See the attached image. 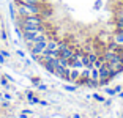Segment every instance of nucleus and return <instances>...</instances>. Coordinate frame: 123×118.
Wrapping results in <instances>:
<instances>
[{
    "label": "nucleus",
    "instance_id": "obj_1",
    "mask_svg": "<svg viewBox=\"0 0 123 118\" xmlns=\"http://www.w3.org/2000/svg\"><path fill=\"white\" fill-rule=\"evenodd\" d=\"M43 3L38 5H29V3H16V10H18V14L21 18H27V16H33V14H41L44 10Z\"/></svg>",
    "mask_w": 123,
    "mask_h": 118
},
{
    "label": "nucleus",
    "instance_id": "obj_2",
    "mask_svg": "<svg viewBox=\"0 0 123 118\" xmlns=\"http://www.w3.org/2000/svg\"><path fill=\"white\" fill-rule=\"evenodd\" d=\"M44 24V18L41 14H33V16H27V18H21L19 25H41Z\"/></svg>",
    "mask_w": 123,
    "mask_h": 118
},
{
    "label": "nucleus",
    "instance_id": "obj_3",
    "mask_svg": "<svg viewBox=\"0 0 123 118\" xmlns=\"http://www.w3.org/2000/svg\"><path fill=\"white\" fill-rule=\"evenodd\" d=\"M46 47H47V41H40V43H33L30 50H32L33 55H41L43 50H46Z\"/></svg>",
    "mask_w": 123,
    "mask_h": 118
},
{
    "label": "nucleus",
    "instance_id": "obj_4",
    "mask_svg": "<svg viewBox=\"0 0 123 118\" xmlns=\"http://www.w3.org/2000/svg\"><path fill=\"white\" fill-rule=\"evenodd\" d=\"M57 77L63 79V80H69V68H63V66H55V72Z\"/></svg>",
    "mask_w": 123,
    "mask_h": 118
},
{
    "label": "nucleus",
    "instance_id": "obj_5",
    "mask_svg": "<svg viewBox=\"0 0 123 118\" xmlns=\"http://www.w3.org/2000/svg\"><path fill=\"white\" fill-rule=\"evenodd\" d=\"M111 39L115 44H118V46H123V30H115V33L112 35Z\"/></svg>",
    "mask_w": 123,
    "mask_h": 118
},
{
    "label": "nucleus",
    "instance_id": "obj_6",
    "mask_svg": "<svg viewBox=\"0 0 123 118\" xmlns=\"http://www.w3.org/2000/svg\"><path fill=\"white\" fill-rule=\"evenodd\" d=\"M79 77H80V69L69 68V82H76Z\"/></svg>",
    "mask_w": 123,
    "mask_h": 118
},
{
    "label": "nucleus",
    "instance_id": "obj_7",
    "mask_svg": "<svg viewBox=\"0 0 123 118\" xmlns=\"http://www.w3.org/2000/svg\"><path fill=\"white\" fill-rule=\"evenodd\" d=\"M47 50H58V43L55 41L54 38L52 39H47V47H46Z\"/></svg>",
    "mask_w": 123,
    "mask_h": 118
},
{
    "label": "nucleus",
    "instance_id": "obj_8",
    "mask_svg": "<svg viewBox=\"0 0 123 118\" xmlns=\"http://www.w3.org/2000/svg\"><path fill=\"white\" fill-rule=\"evenodd\" d=\"M115 27H117V30H123V16L122 14H115Z\"/></svg>",
    "mask_w": 123,
    "mask_h": 118
},
{
    "label": "nucleus",
    "instance_id": "obj_9",
    "mask_svg": "<svg viewBox=\"0 0 123 118\" xmlns=\"http://www.w3.org/2000/svg\"><path fill=\"white\" fill-rule=\"evenodd\" d=\"M43 2L44 0H14V3H29V5H38Z\"/></svg>",
    "mask_w": 123,
    "mask_h": 118
},
{
    "label": "nucleus",
    "instance_id": "obj_10",
    "mask_svg": "<svg viewBox=\"0 0 123 118\" xmlns=\"http://www.w3.org/2000/svg\"><path fill=\"white\" fill-rule=\"evenodd\" d=\"M87 55H88V61H90V63L95 66V63H96V60H98V57H99V55H98L96 52H87Z\"/></svg>",
    "mask_w": 123,
    "mask_h": 118
},
{
    "label": "nucleus",
    "instance_id": "obj_11",
    "mask_svg": "<svg viewBox=\"0 0 123 118\" xmlns=\"http://www.w3.org/2000/svg\"><path fill=\"white\" fill-rule=\"evenodd\" d=\"M27 98H29V101L32 104H38V102H40V99H38V98H35V96H33V93H30V91L27 93Z\"/></svg>",
    "mask_w": 123,
    "mask_h": 118
},
{
    "label": "nucleus",
    "instance_id": "obj_12",
    "mask_svg": "<svg viewBox=\"0 0 123 118\" xmlns=\"http://www.w3.org/2000/svg\"><path fill=\"white\" fill-rule=\"evenodd\" d=\"M106 93H107L109 96H114V94H117L118 91H117L115 88H106Z\"/></svg>",
    "mask_w": 123,
    "mask_h": 118
},
{
    "label": "nucleus",
    "instance_id": "obj_13",
    "mask_svg": "<svg viewBox=\"0 0 123 118\" xmlns=\"http://www.w3.org/2000/svg\"><path fill=\"white\" fill-rule=\"evenodd\" d=\"M63 88H65L66 91H76V87H71V85H65Z\"/></svg>",
    "mask_w": 123,
    "mask_h": 118
},
{
    "label": "nucleus",
    "instance_id": "obj_14",
    "mask_svg": "<svg viewBox=\"0 0 123 118\" xmlns=\"http://www.w3.org/2000/svg\"><path fill=\"white\" fill-rule=\"evenodd\" d=\"M93 98H95L96 101H99V102H104V98H103L101 94H93Z\"/></svg>",
    "mask_w": 123,
    "mask_h": 118
},
{
    "label": "nucleus",
    "instance_id": "obj_15",
    "mask_svg": "<svg viewBox=\"0 0 123 118\" xmlns=\"http://www.w3.org/2000/svg\"><path fill=\"white\" fill-rule=\"evenodd\" d=\"M0 55H3L5 58H10V54H8L6 50H0Z\"/></svg>",
    "mask_w": 123,
    "mask_h": 118
},
{
    "label": "nucleus",
    "instance_id": "obj_16",
    "mask_svg": "<svg viewBox=\"0 0 123 118\" xmlns=\"http://www.w3.org/2000/svg\"><path fill=\"white\" fill-rule=\"evenodd\" d=\"M0 82H2V85H3V87H6V88H10V85H8V82H6V79H2Z\"/></svg>",
    "mask_w": 123,
    "mask_h": 118
},
{
    "label": "nucleus",
    "instance_id": "obj_17",
    "mask_svg": "<svg viewBox=\"0 0 123 118\" xmlns=\"http://www.w3.org/2000/svg\"><path fill=\"white\" fill-rule=\"evenodd\" d=\"M32 82L35 83V85H40V79H38V77H33V79H32Z\"/></svg>",
    "mask_w": 123,
    "mask_h": 118
},
{
    "label": "nucleus",
    "instance_id": "obj_18",
    "mask_svg": "<svg viewBox=\"0 0 123 118\" xmlns=\"http://www.w3.org/2000/svg\"><path fill=\"white\" fill-rule=\"evenodd\" d=\"M117 14H122V16H123V3H122V5H120V10H118V11H117Z\"/></svg>",
    "mask_w": 123,
    "mask_h": 118
},
{
    "label": "nucleus",
    "instance_id": "obj_19",
    "mask_svg": "<svg viewBox=\"0 0 123 118\" xmlns=\"http://www.w3.org/2000/svg\"><path fill=\"white\" fill-rule=\"evenodd\" d=\"M0 38L3 39V41H6V35H5V32H2V33H0Z\"/></svg>",
    "mask_w": 123,
    "mask_h": 118
},
{
    "label": "nucleus",
    "instance_id": "obj_20",
    "mask_svg": "<svg viewBox=\"0 0 123 118\" xmlns=\"http://www.w3.org/2000/svg\"><path fill=\"white\" fill-rule=\"evenodd\" d=\"M5 61H6V58H5V57H3V55H0V63L3 65V63H5Z\"/></svg>",
    "mask_w": 123,
    "mask_h": 118
},
{
    "label": "nucleus",
    "instance_id": "obj_21",
    "mask_svg": "<svg viewBox=\"0 0 123 118\" xmlns=\"http://www.w3.org/2000/svg\"><path fill=\"white\" fill-rule=\"evenodd\" d=\"M38 88H40V90H43V91H44V90H46V85H43V83H40V85H38Z\"/></svg>",
    "mask_w": 123,
    "mask_h": 118
},
{
    "label": "nucleus",
    "instance_id": "obj_22",
    "mask_svg": "<svg viewBox=\"0 0 123 118\" xmlns=\"http://www.w3.org/2000/svg\"><path fill=\"white\" fill-rule=\"evenodd\" d=\"M73 118H80V117H79V115H77V113H76V115H74V117H73Z\"/></svg>",
    "mask_w": 123,
    "mask_h": 118
},
{
    "label": "nucleus",
    "instance_id": "obj_23",
    "mask_svg": "<svg viewBox=\"0 0 123 118\" xmlns=\"http://www.w3.org/2000/svg\"><path fill=\"white\" fill-rule=\"evenodd\" d=\"M0 24H2V14H0Z\"/></svg>",
    "mask_w": 123,
    "mask_h": 118
}]
</instances>
